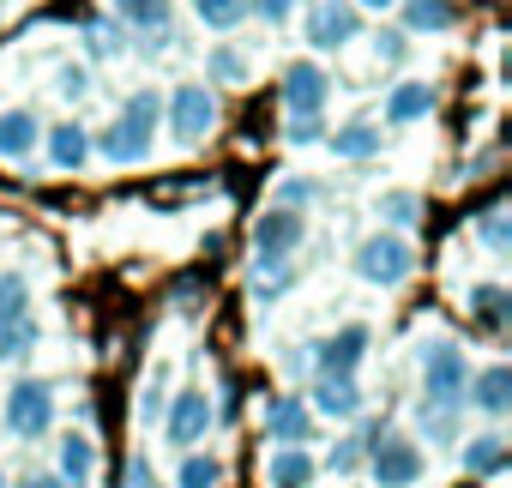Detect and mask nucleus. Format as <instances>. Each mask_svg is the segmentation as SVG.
Masks as SVG:
<instances>
[{"instance_id":"nucleus-1","label":"nucleus","mask_w":512,"mask_h":488,"mask_svg":"<svg viewBox=\"0 0 512 488\" xmlns=\"http://www.w3.org/2000/svg\"><path fill=\"white\" fill-rule=\"evenodd\" d=\"M151 133H157V97L139 91V97L127 103V115L109 121V133L97 139V151H103L109 163H145V157H151Z\"/></svg>"},{"instance_id":"nucleus-2","label":"nucleus","mask_w":512,"mask_h":488,"mask_svg":"<svg viewBox=\"0 0 512 488\" xmlns=\"http://www.w3.org/2000/svg\"><path fill=\"white\" fill-rule=\"evenodd\" d=\"M410 272H416V248H410V241H404L398 229H386V235H368L362 248H356V278H362V284L398 290Z\"/></svg>"},{"instance_id":"nucleus-3","label":"nucleus","mask_w":512,"mask_h":488,"mask_svg":"<svg viewBox=\"0 0 512 488\" xmlns=\"http://www.w3.org/2000/svg\"><path fill=\"white\" fill-rule=\"evenodd\" d=\"M55 428V386L49 380H13L7 392V434L13 440H43Z\"/></svg>"},{"instance_id":"nucleus-4","label":"nucleus","mask_w":512,"mask_h":488,"mask_svg":"<svg viewBox=\"0 0 512 488\" xmlns=\"http://www.w3.org/2000/svg\"><path fill=\"white\" fill-rule=\"evenodd\" d=\"M422 476H428V458H422V446L410 434H386L374 446V482L380 488H416Z\"/></svg>"},{"instance_id":"nucleus-5","label":"nucleus","mask_w":512,"mask_h":488,"mask_svg":"<svg viewBox=\"0 0 512 488\" xmlns=\"http://www.w3.org/2000/svg\"><path fill=\"white\" fill-rule=\"evenodd\" d=\"M302 235H308V217H302V211H290V205H272L260 223H253V254L284 266V260L302 248Z\"/></svg>"},{"instance_id":"nucleus-6","label":"nucleus","mask_w":512,"mask_h":488,"mask_svg":"<svg viewBox=\"0 0 512 488\" xmlns=\"http://www.w3.org/2000/svg\"><path fill=\"white\" fill-rule=\"evenodd\" d=\"M422 386H428V404L452 410V404H458V392L470 386L464 350H458V344H434V350H428V368H422Z\"/></svg>"},{"instance_id":"nucleus-7","label":"nucleus","mask_w":512,"mask_h":488,"mask_svg":"<svg viewBox=\"0 0 512 488\" xmlns=\"http://www.w3.org/2000/svg\"><path fill=\"white\" fill-rule=\"evenodd\" d=\"M169 121H175V139H181V145L205 139V133H211V121H217L211 91H205V85H181V91L169 97Z\"/></svg>"},{"instance_id":"nucleus-8","label":"nucleus","mask_w":512,"mask_h":488,"mask_svg":"<svg viewBox=\"0 0 512 488\" xmlns=\"http://www.w3.org/2000/svg\"><path fill=\"white\" fill-rule=\"evenodd\" d=\"M205 428H211V398H205L199 386H187V392L169 404L163 434H169V446H199V440H205Z\"/></svg>"},{"instance_id":"nucleus-9","label":"nucleus","mask_w":512,"mask_h":488,"mask_svg":"<svg viewBox=\"0 0 512 488\" xmlns=\"http://www.w3.org/2000/svg\"><path fill=\"white\" fill-rule=\"evenodd\" d=\"M326 91H332V79H326L314 61H296V67L284 73V103H290V115H320V109H326Z\"/></svg>"},{"instance_id":"nucleus-10","label":"nucleus","mask_w":512,"mask_h":488,"mask_svg":"<svg viewBox=\"0 0 512 488\" xmlns=\"http://www.w3.org/2000/svg\"><path fill=\"white\" fill-rule=\"evenodd\" d=\"M91 470H97V440L85 428H67L61 434V458H55V476L67 488H91Z\"/></svg>"},{"instance_id":"nucleus-11","label":"nucleus","mask_w":512,"mask_h":488,"mask_svg":"<svg viewBox=\"0 0 512 488\" xmlns=\"http://www.w3.org/2000/svg\"><path fill=\"white\" fill-rule=\"evenodd\" d=\"M362 356H368V326L356 320V326H344L320 344V374H356Z\"/></svg>"},{"instance_id":"nucleus-12","label":"nucleus","mask_w":512,"mask_h":488,"mask_svg":"<svg viewBox=\"0 0 512 488\" xmlns=\"http://www.w3.org/2000/svg\"><path fill=\"white\" fill-rule=\"evenodd\" d=\"M356 31H362V19L344 7V0H332V7H314V19H308V43H314V49H344Z\"/></svg>"},{"instance_id":"nucleus-13","label":"nucleus","mask_w":512,"mask_h":488,"mask_svg":"<svg viewBox=\"0 0 512 488\" xmlns=\"http://www.w3.org/2000/svg\"><path fill=\"white\" fill-rule=\"evenodd\" d=\"M314 410L350 422V416L362 410V386H356V374H320V380H314Z\"/></svg>"},{"instance_id":"nucleus-14","label":"nucleus","mask_w":512,"mask_h":488,"mask_svg":"<svg viewBox=\"0 0 512 488\" xmlns=\"http://www.w3.org/2000/svg\"><path fill=\"white\" fill-rule=\"evenodd\" d=\"M314 476H320V464L308 458V446H278L266 458V482L272 488H314Z\"/></svg>"},{"instance_id":"nucleus-15","label":"nucleus","mask_w":512,"mask_h":488,"mask_svg":"<svg viewBox=\"0 0 512 488\" xmlns=\"http://www.w3.org/2000/svg\"><path fill=\"white\" fill-rule=\"evenodd\" d=\"M470 404H476L482 416H506V404H512V374H506V362H494V368H482V374L470 380Z\"/></svg>"},{"instance_id":"nucleus-16","label":"nucleus","mask_w":512,"mask_h":488,"mask_svg":"<svg viewBox=\"0 0 512 488\" xmlns=\"http://www.w3.org/2000/svg\"><path fill=\"white\" fill-rule=\"evenodd\" d=\"M31 145H37V115L31 109H7L0 115V157H31Z\"/></svg>"},{"instance_id":"nucleus-17","label":"nucleus","mask_w":512,"mask_h":488,"mask_svg":"<svg viewBox=\"0 0 512 488\" xmlns=\"http://www.w3.org/2000/svg\"><path fill=\"white\" fill-rule=\"evenodd\" d=\"M452 0H404V31H422V37H440L452 31Z\"/></svg>"},{"instance_id":"nucleus-18","label":"nucleus","mask_w":512,"mask_h":488,"mask_svg":"<svg viewBox=\"0 0 512 488\" xmlns=\"http://www.w3.org/2000/svg\"><path fill=\"white\" fill-rule=\"evenodd\" d=\"M434 109V85H422V79H410V85H398L392 97H386V115L398 121V127H410V121H422Z\"/></svg>"},{"instance_id":"nucleus-19","label":"nucleus","mask_w":512,"mask_h":488,"mask_svg":"<svg viewBox=\"0 0 512 488\" xmlns=\"http://www.w3.org/2000/svg\"><path fill=\"white\" fill-rule=\"evenodd\" d=\"M272 434H278L284 446H302V440L314 434V416H308V404H302V398H278V404H272Z\"/></svg>"},{"instance_id":"nucleus-20","label":"nucleus","mask_w":512,"mask_h":488,"mask_svg":"<svg viewBox=\"0 0 512 488\" xmlns=\"http://www.w3.org/2000/svg\"><path fill=\"white\" fill-rule=\"evenodd\" d=\"M49 157H55L61 169H85V157H91V139H85V127H79V121H61V127L49 133Z\"/></svg>"},{"instance_id":"nucleus-21","label":"nucleus","mask_w":512,"mask_h":488,"mask_svg":"<svg viewBox=\"0 0 512 488\" xmlns=\"http://www.w3.org/2000/svg\"><path fill=\"white\" fill-rule=\"evenodd\" d=\"M464 470H470V476H500V470H506V440H500V434L470 440V446H464Z\"/></svg>"},{"instance_id":"nucleus-22","label":"nucleus","mask_w":512,"mask_h":488,"mask_svg":"<svg viewBox=\"0 0 512 488\" xmlns=\"http://www.w3.org/2000/svg\"><path fill=\"white\" fill-rule=\"evenodd\" d=\"M115 13L133 25V31H169V0H115Z\"/></svg>"},{"instance_id":"nucleus-23","label":"nucleus","mask_w":512,"mask_h":488,"mask_svg":"<svg viewBox=\"0 0 512 488\" xmlns=\"http://www.w3.org/2000/svg\"><path fill=\"white\" fill-rule=\"evenodd\" d=\"M175 488H223V464H217L211 452H187V458H181Z\"/></svg>"},{"instance_id":"nucleus-24","label":"nucleus","mask_w":512,"mask_h":488,"mask_svg":"<svg viewBox=\"0 0 512 488\" xmlns=\"http://www.w3.org/2000/svg\"><path fill=\"white\" fill-rule=\"evenodd\" d=\"M193 13L205 31H235L247 19V0H193Z\"/></svg>"},{"instance_id":"nucleus-25","label":"nucleus","mask_w":512,"mask_h":488,"mask_svg":"<svg viewBox=\"0 0 512 488\" xmlns=\"http://www.w3.org/2000/svg\"><path fill=\"white\" fill-rule=\"evenodd\" d=\"M332 151H338V157H374V151H380V133H374L368 121H350V127L332 133Z\"/></svg>"},{"instance_id":"nucleus-26","label":"nucleus","mask_w":512,"mask_h":488,"mask_svg":"<svg viewBox=\"0 0 512 488\" xmlns=\"http://www.w3.org/2000/svg\"><path fill=\"white\" fill-rule=\"evenodd\" d=\"M25 308H31L25 272H0V326H7V320H25Z\"/></svg>"},{"instance_id":"nucleus-27","label":"nucleus","mask_w":512,"mask_h":488,"mask_svg":"<svg viewBox=\"0 0 512 488\" xmlns=\"http://www.w3.org/2000/svg\"><path fill=\"white\" fill-rule=\"evenodd\" d=\"M31 344H37V326H31V314H25V320H7V326H0V362L25 356Z\"/></svg>"},{"instance_id":"nucleus-28","label":"nucleus","mask_w":512,"mask_h":488,"mask_svg":"<svg viewBox=\"0 0 512 488\" xmlns=\"http://www.w3.org/2000/svg\"><path fill=\"white\" fill-rule=\"evenodd\" d=\"M476 314H482L488 326H506V290H500V284H482V290H476Z\"/></svg>"},{"instance_id":"nucleus-29","label":"nucleus","mask_w":512,"mask_h":488,"mask_svg":"<svg viewBox=\"0 0 512 488\" xmlns=\"http://www.w3.org/2000/svg\"><path fill=\"white\" fill-rule=\"evenodd\" d=\"M476 235H482V248L506 254V211H482V217H476Z\"/></svg>"},{"instance_id":"nucleus-30","label":"nucleus","mask_w":512,"mask_h":488,"mask_svg":"<svg viewBox=\"0 0 512 488\" xmlns=\"http://www.w3.org/2000/svg\"><path fill=\"white\" fill-rule=\"evenodd\" d=\"M380 217L386 223H416V193H386L380 199Z\"/></svg>"},{"instance_id":"nucleus-31","label":"nucleus","mask_w":512,"mask_h":488,"mask_svg":"<svg viewBox=\"0 0 512 488\" xmlns=\"http://www.w3.org/2000/svg\"><path fill=\"white\" fill-rule=\"evenodd\" d=\"M290 145H314V139H326V127H320V115H290Z\"/></svg>"},{"instance_id":"nucleus-32","label":"nucleus","mask_w":512,"mask_h":488,"mask_svg":"<svg viewBox=\"0 0 512 488\" xmlns=\"http://www.w3.org/2000/svg\"><path fill=\"white\" fill-rule=\"evenodd\" d=\"M326 470H338V476L362 470V440H338V446H332V464H326Z\"/></svg>"},{"instance_id":"nucleus-33","label":"nucleus","mask_w":512,"mask_h":488,"mask_svg":"<svg viewBox=\"0 0 512 488\" xmlns=\"http://www.w3.org/2000/svg\"><path fill=\"white\" fill-rule=\"evenodd\" d=\"M296 7H302V0H247V13H260L266 25H284Z\"/></svg>"},{"instance_id":"nucleus-34","label":"nucleus","mask_w":512,"mask_h":488,"mask_svg":"<svg viewBox=\"0 0 512 488\" xmlns=\"http://www.w3.org/2000/svg\"><path fill=\"white\" fill-rule=\"evenodd\" d=\"M211 73H217V79H229V85H235V79H241V73H247V61H241V55H235V49H217V55H211Z\"/></svg>"},{"instance_id":"nucleus-35","label":"nucleus","mask_w":512,"mask_h":488,"mask_svg":"<svg viewBox=\"0 0 512 488\" xmlns=\"http://www.w3.org/2000/svg\"><path fill=\"white\" fill-rule=\"evenodd\" d=\"M157 410H163V368H157V380H151L145 398H139V422H157Z\"/></svg>"},{"instance_id":"nucleus-36","label":"nucleus","mask_w":512,"mask_h":488,"mask_svg":"<svg viewBox=\"0 0 512 488\" xmlns=\"http://www.w3.org/2000/svg\"><path fill=\"white\" fill-rule=\"evenodd\" d=\"M362 7H392V0H362Z\"/></svg>"},{"instance_id":"nucleus-37","label":"nucleus","mask_w":512,"mask_h":488,"mask_svg":"<svg viewBox=\"0 0 512 488\" xmlns=\"http://www.w3.org/2000/svg\"><path fill=\"white\" fill-rule=\"evenodd\" d=\"M0 488H7V476H0Z\"/></svg>"}]
</instances>
